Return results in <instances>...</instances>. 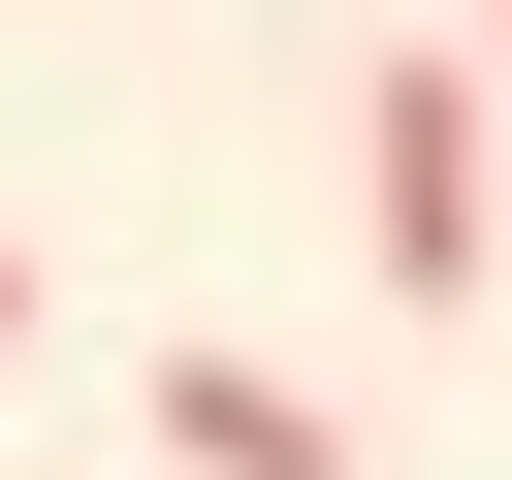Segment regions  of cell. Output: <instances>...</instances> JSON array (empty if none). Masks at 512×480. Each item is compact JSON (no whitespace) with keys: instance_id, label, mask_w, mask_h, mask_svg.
<instances>
[{"instance_id":"cell-2","label":"cell","mask_w":512,"mask_h":480,"mask_svg":"<svg viewBox=\"0 0 512 480\" xmlns=\"http://www.w3.org/2000/svg\"><path fill=\"white\" fill-rule=\"evenodd\" d=\"M160 448H192V480H352V416H320L288 352H160Z\"/></svg>"},{"instance_id":"cell-4","label":"cell","mask_w":512,"mask_h":480,"mask_svg":"<svg viewBox=\"0 0 512 480\" xmlns=\"http://www.w3.org/2000/svg\"><path fill=\"white\" fill-rule=\"evenodd\" d=\"M0 352H32V256H0Z\"/></svg>"},{"instance_id":"cell-1","label":"cell","mask_w":512,"mask_h":480,"mask_svg":"<svg viewBox=\"0 0 512 480\" xmlns=\"http://www.w3.org/2000/svg\"><path fill=\"white\" fill-rule=\"evenodd\" d=\"M352 224H384V288L448 320L480 224H512V96H480V64H352Z\"/></svg>"},{"instance_id":"cell-3","label":"cell","mask_w":512,"mask_h":480,"mask_svg":"<svg viewBox=\"0 0 512 480\" xmlns=\"http://www.w3.org/2000/svg\"><path fill=\"white\" fill-rule=\"evenodd\" d=\"M480 96H512V0H480Z\"/></svg>"}]
</instances>
